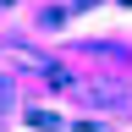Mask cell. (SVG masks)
<instances>
[{"label": "cell", "mask_w": 132, "mask_h": 132, "mask_svg": "<svg viewBox=\"0 0 132 132\" xmlns=\"http://www.w3.org/2000/svg\"><path fill=\"white\" fill-rule=\"evenodd\" d=\"M33 127H44V132H55V127H61V116H50V110H33Z\"/></svg>", "instance_id": "6da1fadb"}]
</instances>
